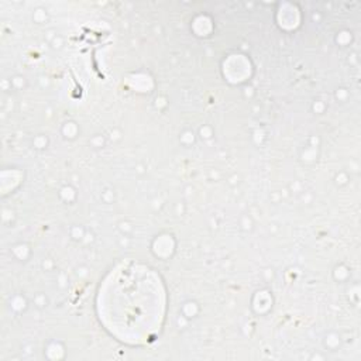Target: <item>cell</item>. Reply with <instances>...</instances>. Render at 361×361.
Wrapping results in <instances>:
<instances>
[{
	"label": "cell",
	"mask_w": 361,
	"mask_h": 361,
	"mask_svg": "<svg viewBox=\"0 0 361 361\" xmlns=\"http://www.w3.org/2000/svg\"><path fill=\"white\" fill-rule=\"evenodd\" d=\"M120 274L121 278L114 283L111 282L110 289L104 292L106 296L111 298L110 303L107 302L104 306L114 305L107 312V316L114 313L111 319L116 326L123 320L120 327L126 326L127 333L131 331L134 336H140L141 331H147L148 334L151 324L158 316L159 293L145 281V272H135V279H133L134 269H131L130 282L124 281L123 272Z\"/></svg>",
	"instance_id": "cell-1"
}]
</instances>
